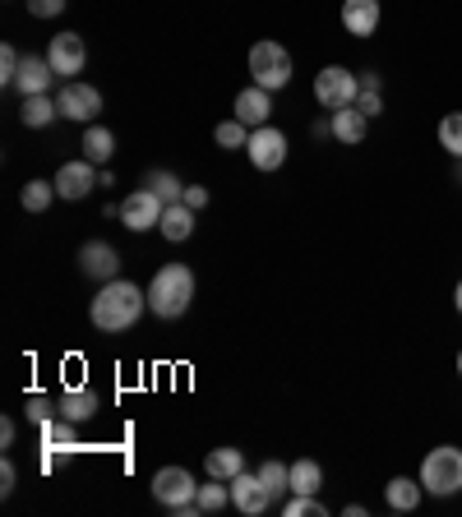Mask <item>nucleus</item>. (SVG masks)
I'll use <instances>...</instances> for the list:
<instances>
[{"label":"nucleus","instance_id":"f257e3e1","mask_svg":"<svg viewBox=\"0 0 462 517\" xmlns=\"http://www.w3.org/2000/svg\"><path fill=\"white\" fill-rule=\"evenodd\" d=\"M148 310V291H139L125 277H111L102 282V291L88 305V319L102 328V333H125V328L139 324V314Z\"/></svg>","mask_w":462,"mask_h":517},{"label":"nucleus","instance_id":"f03ea898","mask_svg":"<svg viewBox=\"0 0 462 517\" xmlns=\"http://www.w3.org/2000/svg\"><path fill=\"white\" fill-rule=\"evenodd\" d=\"M195 301V273L185 264H167L158 268V277L148 282V310L158 319H181Z\"/></svg>","mask_w":462,"mask_h":517},{"label":"nucleus","instance_id":"7ed1b4c3","mask_svg":"<svg viewBox=\"0 0 462 517\" xmlns=\"http://www.w3.org/2000/svg\"><path fill=\"white\" fill-rule=\"evenodd\" d=\"M250 84L268 88V93H278V88L292 84V56H287L282 42L264 37V42L250 47Z\"/></svg>","mask_w":462,"mask_h":517},{"label":"nucleus","instance_id":"20e7f679","mask_svg":"<svg viewBox=\"0 0 462 517\" xmlns=\"http://www.w3.org/2000/svg\"><path fill=\"white\" fill-rule=\"evenodd\" d=\"M421 485H426L430 494H458L462 490V448L444 444V448H435V453H426V462H421Z\"/></svg>","mask_w":462,"mask_h":517},{"label":"nucleus","instance_id":"39448f33","mask_svg":"<svg viewBox=\"0 0 462 517\" xmlns=\"http://www.w3.org/2000/svg\"><path fill=\"white\" fill-rule=\"evenodd\" d=\"M356 97H361V79H356L352 70H342V65H324V70L315 74V102L319 107H352Z\"/></svg>","mask_w":462,"mask_h":517},{"label":"nucleus","instance_id":"423d86ee","mask_svg":"<svg viewBox=\"0 0 462 517\" xmlns=\"http://www.w3.org/2000/svg\"><path fill=\"white\" fill-rule=\"evenodd\" d=\"M56 107H61L65 121L93 125L102 116V93L93 84H79V79H65V88L56 93Z\"/></svg>","mask_w":462,"mask_h":517},{"label":"nucleus","instance_id":"0eeeda50","mask_svg":"<svg viewBox=\"0 0 462 517\" xmlns=\"http://www.w3.org/2000/svg\"><path fill=\"white\" fill-rule=\"evenodd\" d=\"M195 494H199V481L185 467H162L158 476H153V499H158V504H167V508L195 504Z\"/></svg>","mask_w":462,"mask_h":517},{"label":"nucleus","instance_id":"6e6552de","mask_svg":"<svg viewBox=\"0 0 462 517\" xmlns=\"http://www.w3.org/2000/svg\"><path fill=\"white\" fill-rule=\"evenodd\" d=\"M47 61H51V70H56V79H74V74L84 70V61H88L84 37L79 33H56L47 42Z\"/></svg>","mask_w":462,"mask_h":517},{"label":"nucleus","instance_id":"1a4fd4ad","mask_svg":"<svg viewBox=\"0 0 462 517\" xmlns=\"http://www.w3.org/2000/svg\"><path fill=\"white\" fill-rule=\"evenodd\" d=\"M245 153H250V162H255L259 171H278L282 162H287V134L273 130V125H259V130H250Z\"/></svg>","mask_w":462,"mask_h":517},{"label":"nucleus","instance_id":"9d476101","mask_svg":"<svg viewBox=\"0 0 462 517\" xmlns=\"http://www.w3.org/2000/svg\"><path fill=\"white\" fill-rule=\"evenodd\" d=\"M162 199L153 190H148V185H139V190L130 194V199H125L121 204V227L125 231H148V227H158L162 222Z\"/></svg>","mask_w":462,"mask_h":517},{"label":"nucleus","instance_id":"9b49d317","mask_svg":"<svg viewBox=\"0 0 462 517\" xmlns=\"http://www.w3.org/2000/svg\"><path fill=\"white\" fill-rule=\"evenodd\" d=\"M93 185H98V167H93L88 157L61 162V171H56V194H61V199H88Z\"/></svg>","mask_w":462,"mask_h":517},{"label":"nucleus","instance_id":"f8f14e48","mask_svg":"<svg viewBox=\"0 0 462 517\" xmlns=\"http://www.w3.org/2000/svg\"><path fill=\"white\" fill-rule=\"evenodd\" d=\"M79 268H84V277H93V282H111V277L121 273V254H116V245H107V241H84Z\"/></svg>","mask_w":462,"mask_h":517},{"label":"nucleus","instance_id":"ddd939ff","mask_svg":"<svg viewBox=\"0 0 462 517\" xmlns=\"http://www.w3.org/2000/svg\"><path fill=\"white\" fill-rule=\"evenodd\" d=\"M231 504L241 508L245 517L264 513V508L273 504V494H268V485L259 481V471H255V476H250V471H241V476H231Z\"/></svg>","mask_w":462,"mask_h":517},{"label":"nucleus","instance_id":"4468645a","mask_svg":"<svg viewBox=\"0 0 462 517\" xmlns=\"http://www.w3.org/2000/svg\"><path fill=\"white\" fill-rule=\"evenodd\" d=\"M231 111H236V121L250 125V130H259V125H268V116H273V102H268V88L250 84L245 93H236V102H231Z\"/></svg>","mask_w":462,"mask_h":517},{"label":"nucleus","instance_id":"2eb2a0df","mask_svg":"<svg viewBox=\"0 0 462 517\" xmlns=\"http://www.w3.org/2000/svg\"><path fill=\"white\" fill-rule=\"evenodd\" d=\"M342 28L352 37H370L379 28V0H342Z\"/></svg>","mask_w":462,"mask_h":517},{"label":"nucleus","instance_id":"dca6fc26","mask_svg":"<svg viewBox=\"0 0 462 517\" xmlns=\"http://www.w3.org/2000/svg\"><path fill=\"white\" fill-rule=\"evenodd\" d=\"M51 79H56V70H51L47 56H24V65H19V79H14V88H19L24 97H33V93H47Z\"/></svg>","mask_w":462,"mask_h":517},{"label":"nucleus","instance_id":"f3484780","mask_svg":"<svg viewBox=\"0 0 462 517\" xmlns=\"http://www.w3.org/2000/svg\"><path fill=\"white\" fill-rule=\"evenodd\" d=\"M329 130H333V139H338V144H361L365 130H370V116H361V107L352 102V107H338V111H333Z\"/></svg>","mask_w":462,"mask_h":517},{"label":"nucleus","instance_id":"a211bd4d","mask_svg":"<svg viewBox=\"0 0 462 517\" xmlns=\"http://www.w3.org/2000/svg\"><path fill=\"white\" fill-rule=\"evenodd\" d=\"M421 494H426V485H421V476H393L389 485H384V504L393 508V513H412L416 504H421Z\"/></svg>","mask_w":462,"mask_h":517},{"label":"nucleus","instance_id":"6ab92c4d","mask_svg":"<svg viewBox=\"0 0 462 517\" xmlns=\"http://www.w3.org/2000/svg\"><path fill=\"white\" fill-rule=\"evenodd\" d=\"M158 231L167 236L171 245H176V241H190V236H195V208H190V204H167V208H162Z\"/></svg>","mask_w":462,"mask_h":517},{"label":"nucleus","instance_id":"aec40b11","mask_svg":"<svg viewBox=\"0 0 462 517\" xmlns=\"http://www.w3.org/2000/svg\"><path fill=\"white\" fill-rule=\"evenodd\" d=\"M287 485H292V494H319L324 490V467L315 457H301V462L287 467Z\"/></svg>","mask_w":462,"mask_h":517},{"label":"nucleus","instance_id":"412c9836","mask_svg":"<svg viewBox=\"0 0 462 517\" xmlns=\"http://www.w3.org/2000/svg\"><path fill=\"white\" fill-rule=\"evenodd\" d=\"M98 407H102V397L93 393V388H65V397H61V416H65V421H88Z\"/></svg>","mask_w":462,"mask_h":517},{"label":"nucleus","instance_id":"4be33fe9","mask_svg":"<svg viewBox=\"0 0 462 517\" xmlns=\"http://www.w3.org/2000/svg\"><path fill=\"white\" fill-rule=\"evenodd\" d=\"M111 153H116V134L107 130V125H88L84 130V157L93 162V167H107Z\"/></svg>","mask_w":462,"mask_h":517},{"label":"nucleus","instance_id":"5701e85b","mask_svg":"<svg viewBox=\"0 0 462 517\" xmlns=\"http://www.w3.org/2000/svg\"><path fill=\"white\" fill-rule=\"evenodd\" d=\"M24 125L28 130H47L56 116H61V107H56V97H47V93H33V97H24Z\"/></svg>","mask_w":462,"mask_h":517},{"label":"nucleus","instance_id":"b1692460","mask_svg":"<svg viewBox=\"0 0 462 517\" xmlns=\"http://www.w3.org/2000/svg\"><path fill=\"white\" fill-rule=\"evenodd\" d=\"M204 471H208V476H218V481H231V476H241V471H245L241 448H213V453L204 457Z\"/></svg>","mask_w":462,"mask_h":517},{"label":"nucleus","instance_id":"393cba45","mask_svg":"<svg viewBox=\"0 0 462 517\" xmlns=\"http://www.w3.org/2000/svg\"><path fill=\"white\" fill-rule=\"evenodd\" d=\"M42 444H47V453H74V448H79L74 421H65V416L47 421V425H42Z\"/></svg>","mask_w":462,"mask_h":517},{"label":"nucleus","instance_id":"a878e982","mask_svg":"<svg viewBox=\"0 0 462 517\" xmlns=\"http://www.w3.org/2000/svg\"><path fill=\"white\" fill-rule=\"evenodd\" d=\"M144 185H148V190H153V194H158L162 204H181V199H185V185L176 181L171 171H162V167H153V171H148V176H144Z\"/></svg>","mask_w":462,"mask_h":517},{"label":"nucleus","instance_id":"bb28decb","mask_svg":"<svg viewBox=\"0 0 462 517\" xmlns=\"http://www.w3.org/2000/svg\"><path fill=\"white\" fill-rule=\"evenodd\" d=\"M222 504H231V485H222L218 476H208V481L199 485V494H195V508H204V513H218Z\"/></svg>","mask_w":462,"mask_h":517},{"label":"nucleus","instance_id":"cd10ccee","mask_svg":"<svg viewBox=\"0 0 462 517\" xmlns=\"http://www.w3.org/2000/svg\"><path fill=\"white\" fill-rule=\"evenodd\" d=\"M19 199H24V208H28V213H47V208H51V199H56V181H28Z\"/></svg>","mask_w":462,"mask_h":517},{"label":"nucleus","instance_id":"c85d7f7f","mask_svg":"<svg viewBox=\"0 0 462 517\" xmlns=\"http://www.w3.org/2000/svg\"><path fill=\"white\" fill-rule=\"evenodd\" d=\"M439 144L449 148L453 157H462V111H449V116L439 121Z\"/></svg>","mask_w":462,"mask_h":517},{"label":"nucleus","instance_id":"c756f323","mask_svg":"<svg viewBox=\"0 0 462 517\" xmlns=\"http://www.w3.org/2000/svg\"><path fill=\"white\" fill-rule=\"evenodd\" d=\"M213 139H218L222 148H245L250 144V125H241L236 116H231V121H222L218 130H213Z\"/></svg>","mask_w":462,"mask_h":517},{"label":"nucleus","instance_id":"7c9ffc66","mask_svg":"<svg viewBox=\"0 0 462 517\" xmlns=\"http://www.w3.org/2000/svg\"><path fill=\"white\" fill-rule=\"evenodd\" d=\"M259 481L268 485V494H273V499L292 490V485H287V462H264V467H259Z\"/></svg>","mask_w":462,"mask_h":517},{"label":"nucleus","instance_id":"2f4dec72","mask_svg":"<svg viewBox=\"0 0 462 517\" xmlns=\"http://www.w3.org/2000/svg\"><path fill=\"white\" fill-rule=\"evenodd\" d=\"M287 517H329V508L319 504L315 494H292L287 499Z\"/></svg>","mask_w":462,"mask_h":517},{"label":"nucleus","instance_id":"473e14b6","mask_svg":"<svg viewBox=\"0 0 462 517\" xmlns=\"http://www.w3.org/2000/svg\"><path fill=\"white\" fill-rule=\"evenodd\" d=\"M19 65H24V56L14 47H0V84L14 88V79H19Z\"/></svg>","mask_w":462,"mask_h":517},{"label":"nucleus","instance_id":"72a5a7b5","mask_svg":"<svg viewBox=\"0 0 462 517\" xmlns=\"http://www.w3.org/2000/svg\"><path fill=\"white\" fill-rule=\"evenodd\" d=\"M65 5L70 0H28V14L33 19H56V14H65Z\"/></svg>","mask_w":462,"mask_h":517},{"label":"nucleus","instance_id":"f704fd0d","mask_svg":"<svg viewBox=\"0 0 462 517\" xmlns=\"http://www.w3.org/2000/svg\"><path fill=\"white\" fill-rule=\"evenodd\" d=\"M28 416H33L37 425L56 421V411H51V402H47V397H28Z\"/></svg>","mask_w":462,"mask_h":517},{"label":"nucleus","instance_id":"c9c22d12","mask_svg":"<svg viewBox=\"0 0 462 517\" xmlns=\"http://www.w3.org/2000/svg\"><path fill=\"white\" fill-rule=\"evenodd\" d=\"M356 107H361V116H370V121H375L379 111H384V97H379V93H365V88H361V97H356Z\"/></svg>","mask_w":462,"mask_h":517},{"label":"nucleus","instance_id":"e433bc0d","mask_svg":"<svg viewBox=\"0 0 462 517\" xmlns=\"http://www.w3.org/2000/svg\"><path fill=\"white\" fill-rule=\"evenodd\" d=\"M181 204H190V208L199 213V208L208 204V190H204V185H185V199H181Z\"/></svg>","mask_w":462,"mask_h":517},{"label":"nucleus","instance_id":"4c0bfd02","mask_svg":"<svg viewBox=\"0 0 462 517\" xmlns=\"http://www.w3.org/2000/svg\"><path fill=\"white\" fill-rule=\"evenodd\" d=\"M14 481H19V471H14V462H0V490L10 494V490H14Z\"/></svg>","mask_w":462,"mask_h":517},{"label":"nucleus","instance_id":"58836bf2","mask_svg":"<svg viewBox=\"0 0 462 517\" xmlns=\"http://www.w3.org/2000/svg\"><path fill=\"white\" fill-rule=\"evenodd\" d=\"M0 444H5V448L14 444V421H10V416H5V421H0Z\"/></svg>","mask_w":462,"mask_h":517},{"label":"nucleus","instance_id":"ea45409f","mask_svg":"<svg viewBox=\"0 0 462 517\" xmlns=\"http://www.w3.org/2000/svg\"><path fill=\"white\" fill-rule=\"evenodd\" d=\"M361 88H365V93H379V74L365 70V74H361Z\"/></svg>","mask_w":462,"mask_h":517},{"label":"nucleus","instance_id":"a19ab883","mask_svg":"<svg viewBox=\"0 0 462 517\" xmlns=\"http://www.w3.org/2000/svg\"><path fill=\"white\" fill-rule=\"evenodd\" d=\"M453 305H458V314H462V282H458V291H453Z\"/></svg>","mask_w":462,"mask_h":517},{"label":"nucleus","instance_id":"79ce46f5","mask_svg":"<svg viewBox=\"0 0 462 517\" xmlns=\"http://www.w3.org/2000/svg\"><path fill=\"white\" fill-rule=\"evenodd\" d=\"M458 374H462V351H458Z\"/></svg>","mask_w":462,"mask_h":517}]
</instances>
